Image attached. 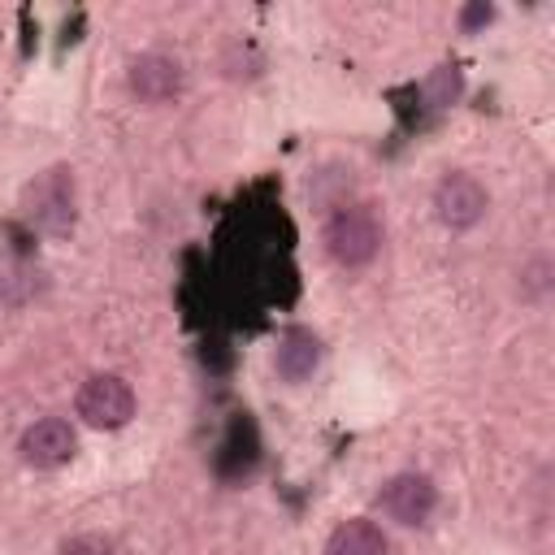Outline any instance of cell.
Segmentation results:
<instances>
[{"mask_svg": "<svg viewBox=\"0 0 555 555\" xmlns=\"http://www.w3.org/2000/svg\"><path fill=\"white\" fill-rule=\"evenodd\" d=\"M56 555H117V546L104 533H78V538H65Z\"/></svg>", "mask_w": 555, "mask_h": 555, "instance_id": "4fadbf2b", "label": "cell"}, {"mask_svg": "<svg viewBox=\"0 0 555 555\" xmlns=\"http://www.w3.org/2000/svg\"><path fill=\"white\" fill-rule=\"evenodd\" d=\"M546 291H551V260L546 256H533L520 269V299L538 304V299H546Z\"/></svg>", "mask_w": 555, "mask_h": 555, "instance_id": "8fae6325", "label": "cell"}, {"mask_svg": "<svg viewBox=\"0 0 555 555\" xmlns=\"http://www.w3.org/2000/svg\"><path fill=\"white\" fill-rule=\"evenodd\" d=\"M425 95L442 108V104H451L455 95H460V74H455V65H438L429 78H425Z\"/></svg>", "mask_w": 555, "mask_h": 555, "instance_id": "7c38bea8", "label": "cell"}, {"mask_svg": "<svg viewBox=\"0 0 555 555\" xmlns=\"http://www.w3.org/2000/svg\"><path fill=\"white\" fill-rule=\"evenodd\" d=\"M490 208V195L486 186L473 178V173H447L438 186H434V212L447 230H468L486 217Z\"/></svg>", "mask_w": 555, "mask_h": 555, "instance_id": "5b68a950", "label": "cell"}, {"mask_svg": "<svg viewBox=\"0 0 555 555\" xmlns=\"http://www.w3.org/2000/svg\"><path fill=\"white\" fill-rule=\"evenodd\" d=\"M17 451H22V460H26L30 468H61V464H69L74 451H78V434H74L69 421L43 416V421L26 425Z\"/></svg>", "mask_w": 555, "mask_h": 555, "instance_id": "8992f818", "label": "cell"}, {"mask_svg": "<svg viewBox=\"0 0 555 555\" xmlns=\"http://www.w3.org/2000/svg\"><path fill=\"white\" fill-rule=\"evenodd\" d=\"M39 295V273L22 260H0V308H22Z\"/></svg>", "mask_w": 555, "mask_h": 555, "instance_id": "30bf717a", "label": "cell"}, {"mask_svg": "<svg viewBox=\"0 0 555 555\" xmlns=\"http://www.w3.org/2000/svg\"><path fill=\"white\" fill-rule=\"evenodd\" d=\"M74 412L82 416V425L91 429H121L134 416V390L126 377L117 373H95L78 386L74 395Z\"/></svg>", "mask_w": 555, "mask_h": 555, "instance_id": "3957f363", "label": "cell"}, {"mask_svg": "<svg viewBox=\"0 0 555 555\" xmlns=\"http://www.w3.org/2000/svg\"><path fill=\"white\" fill-rule=\"evenodd\" d=\"M321 364V338L312 330H286L278 338V351H273V369L282 382H304L312 377Z\"/></svg>", "mask_w": 555, "mask_h": 555, "instance_id": "ba28073f", "label": "cell"}, {"mask_svg": "<svg viewBox=\"0 0 555 555\" xmlns=\"http://www.w3.org/2000/svg\"><path fill=\"white\" fill-rule=\"evenodd\" d=\"M386 551H390V542H386L382 525L369 520V516L343 520V525L330 533V542H325V555H386Z\"/></svg>", "mask_w": 555, "mask_h": 555, "instance_id": "9c48e42d", "label": "cell"}, {"mask_svg": "<svg viewBox=\"0 0 555 555\" xmlns=\"http://www.w3.org/2000/svg\"><path fill=\"white\" fill-rule=\"evenodd\" d=\"M126 78H130V91H134L143 104H169V100L182 95V87H186L182 65H178L173 56H165V52H143V56H134Z\"/></svg>", "mask_w": 555, "mask_h": 555, "instance_id": "52a82bcc", "label": "cell"}, {"mask_svg": "<svg viewBox=\"0 0 555 555\" xmlns=\"http://www.w3.org/2000/svg\"><path fill=\"white\" fill-rule=\"evenodd\" d=\"M494 22V4H486V0H473V4H464L460 9V30H481V26H490Z\"/></svg>", "mask_w": 555, "mask_h": 555, "instance_id": "5bb4252c", "label": "cell"}, {"mask_svg": "<svg viewBox=\"0 0 555 555\" xmlns=\"http://www.w3.org/2000/svg\"><path fill=\"white\" fill-rule=\"evenodd\" d=\"M321 238H325L330 260H338L343 269H360V264H369V260L377 256V247H382V225H377V217H373L369 208H338V212L325 221Z\"/></svg>", "mask_w": 555, "mask_h": 555, "instance_id": "7a4b0ae2", "label": "cell"}, {"mask_svg": "<svg viewBox=\"0 0 555 555\" xmlns=\"http://www.w3.org/2000/svg\"><path fill=\"white\" fill-rule=\"evenodd\" d=\"M377 507L395 525H425L438 507V486L425 473H395L377 490Z\"/></svg>", "mask_w": 555, "mask_h": 555, "instance_id": "277c9868", "label": "cell"}, {"mask_svg": "<svg viewBox=\"0 0 555 555\" xmlns=\"http://www.w3.org/2000/svg\"><path fill=\"white\" fill-rule=\"evenodd\" d=\"M22 217L48 234V238H69L78 225V182L69 165H48L22 186Z\"/></svg>", "mask_w": 555, "mask_h": 555, "instance_id": "6da1fadb", "label": "cell"}]
</instances>
